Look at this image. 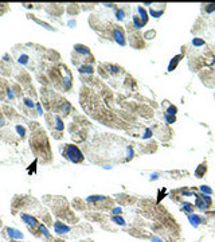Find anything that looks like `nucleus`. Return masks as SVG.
<instances>
[{"label":"nucleus","mask_w":215,"mask_h":242,"mask_svg":"<svg viewBox=\"0 0 215 242\" xmlns=\"http://www.w3.org/2000/svg\"><path fill=\"white\" fill-rule=\"evenodd\" d=\"M63 158H66L71 163H81L84 162V155L79 151V148L74 144H66L63 151H62Z\"/></svg>","instance_id":"f257e3e1"},{"label":"nucleus","mask_w":215,"mask_h":242,"mask_svg":"<svg viewBox=\"0 0 215 242\" xmlns=\"http://www.w3.org/2000/svg\"><path fill=\"white\" fill-rule=\"evenodd\" d=\"M113 38L120 46H125L127 44V39H125V35H124V31L120 27H116L113 30Z\"/></svg>","instance_id":"f03ea898"},{"label":"nucleus","mask_w":215,"mask_h":242,"mask_svg":"<svg viewBox=\"0 0 215 242\" xmlns=\"http://www.w3.org/2000/svg\"><path fill=\"white\" fill-rule=\"evenodd\" d=\"M164 9H165V4H153L149 9V13L153 18H160L161 13L164 12Z\"/></svg>","instance_id":"7ed1b4c3"},{"label":"nucleus","mask_w":215,"mask_h":242,"mask_svg":"<svg viewBox=\"0 0 215 242\" xmlns=\"http://www.w3.org/2000/svg\"><path fill=\"white\" fill-rule=\"evenodd\" d=\"M20 217H22L23 222H24L26 225H28L30 227H38V226H39V222L36 221L35 217L30 215V214H22Z\"/></svg>","instance_id":"20e7f679"},{"label":"nucleus","mask_w":215,"mask_h":242,"mask_svg":"<svg viewBox=\"0 0 215 242\" xmlns=\"http://www.w3.org/2000/svg\"><path fill=\"white\" fill-rule=\"evenodd\" d=\"M54 231L57 234H66L70 231V227L67 225H65L63 222H61V221H57L54 223Z\"/></svg>","instance_id":"39448f33"},{"label":"nucleus","mask_w":215,"mask_h":242,"mask_svg":"<svg viewBox=\"0 0 215 242\" xmlns=\"http://www.w3.org/2000/svg\"><path fill=\"white\" fill-rule=\"evenodd\" d=\"M7 234L11 239H23V233L20 230L15 229V227H7Z\"/></svg>","instance_id":"423d86ee"},{"label":"nucleus","mask_w":215,"mask_h":242,"mask_svg":"<svg viewBox=\"0 0 215 242\" xmlns=\"http://www.w3.org/2000/svg\"><path fill=\"white\" fill-rule=\"evenodd\" d=\"M188 221H190V225H191V226H194V227H195V229H196V227H199V225L200 223H203V218L202 217H199L198 215V214H188Z\"/></svg>","instance_id":"0eeeda50"},{"label":"nucleus","mask_w":215,"mask_h":242,"mask_svg":"<svg viewBox=\"0 0 215 242\" xmlns=\"http://www.w3.org/2000/svg\"><path fill=\"white\" fill-rule=\"evenodd\" d=\"M182 58H183V54H179V55H176V57H173L171 59V62H169V65H168V71H173L177 67V65H179V62L182 61Z\"/></svg>","instance_id":"6e6552de"},{"label":"nucleus","mask_w":215,"mask_h":242,"mask_svg":"<svg viewBox=\"0 0 215 242\" xmlns=\"http://www.w3.org/2000/svg\"><path fill=\"white\" fill-rule=\"evenodd\" d=\"M206 172H207V164L202 163V164H199L196 167V170H195V176L200 179V178H203V176L206 175Z\"/></svg>","instance_id":"1a4fd4ad"},{"label":"nucleus","mask_w":215,"mask_h":242,"mask_svg":"<svg viewBox=\"0 0 215 242\" xmlns=\"http://www.w3.org/2000/svg\"><path fill=\"white\" fill-rule=\"evenodd\" d=\"M137 12H139L137 16L141 19V22L144 23V24H147L148 23V13H147V11L143 7H137Z\"/></svg>","instance_id":"9d476101"},{"label":"nucleus","mask_w":215,"mask_h":242,"mask_svg":"<svg viewBox=\"0 0 215 242\" xmlns=\"http://www.w3.org/2000/svg\"><path fill=\"white\" fill-rule=\"evenodd\" d=\"M79 73H82V74H93L94 69L90 65H82V66H79Z\"/></svg>","instance_id":"9b49d317"},{"label":"nucleus","mask_w":215,"mask_h":242,"mask_svg":"<svg viewBox=\"0 0 215 242\" xmlns=\"http://www.w3.org/2000/svg\"><path fill=\"white\" fill-rule=\"evenodd\" d=\"M112 222L116 225H120V226H125V225H127L125 219H124L121 215H113L112 217Z\"/></svg>","instance_id":"f8f14e48"},{"label":"nucleus","mask_w":215,"mask_h":242,"mask_svg":"<svg viewBox=\"0 0 215 242\" xmlns=\"http://www.w3.org/2000/svg\"><path fill=\"white\" fill-rule=\"evenodd\" d=\"M133 26H135V28H136V30H140V28H143L145 24L141 22V19L139 18L137 15H133Z\"/></svg>","instance_id":"ddd939ff"},{"label":"nucleus","mask_w":215,"mask_h":242,"mask_svg":"<svg viewBox=\"0 0 215 242\" xmlns=\"http://www.w3.org/2000/svg\"><path fill=\"white\" fill-rule=\"evenodd\" d=\"M182 210H183L184 213H187V215H188V214H192L194 213V206L188 202H184L183 203V206H182Z\"/></svg>","instance_id":"4468645a"},{"label":"nucleus","mask_w":215,"mask_h":242,"mask_svg":"<svg viewBox=\"0 0 215 242\" xmlns=\"http://www.w3.org/2000/svg\"><path fill=\"white\" fill-rule=\"evenodd\" d=\"M165 113H167V115H171V116H176V113H177V108H176L175 105L168 104V109L165 110Z\"/></svg>","instance_id":"2eb2a0df"},{"label":"nucleus","mask_w":215,"mask_h":242,"mask_svg":"<svg viewBox=\"0 0 215 242\" xmlns=\"http://www.w3.org/2000/svg\"><path fill=\"white\" fill-rule=\"evenodd\" d=\"M192 44L194 46H195V47H202V46H204V44H206V42H204V40L203 39H200V38H194L192 39Z\"/></svg>","instance_id":"dca6fc26"},{"label":"nucleus","mask_w":215,"mask_h":242,"mask_svg":"<svg viewBox=\"0 0 215 242\" xmlns=\"http://www.w3.org/2000/svg\"><path fill=\"white\" fill-rule=\"evenodd\" d=\"M199 190H200V192L204 194V195H211L212 194V190H211V187H208V186H200L199 187Z\"/></svg>","instance_id":"f3484780"},{"label":"nucleus","mask_w":215,"mask_h":242,"mask_svg":"<svg viewBox=\"0 0 215 242\" xmlns=\"http://www.w3.org/2000/svg\"><path fill=\"white\" fill-rule=\"evenodd\" d=\"M204 5V11L207 13H211L215 11V3H208V4H203Z\"/></svg>","instance_id":"a211bd4d"},{"label":"nucleus","mask_w":215,"mask_h":242,"mask_svg":"<svg viewBox=\"0 0 215 242\" xmlns=\"http://www.w3.org/2000/svg\"><path fill=\"white\" fill-rule=\"evenodd\" d=\"M164 120H165V123L167 124H173L176 121V116H171V115L164 113Z\"/></svg>","instance_id":"6ab92c4d"},{"label":"nucleus","mask_w":215,"mask_h":242,"mask_svg":"<svg viewBox=\"0 0 215 242\" xmlns=\"http://www.w3.org/2000/svg\"><path fill=\"white\" fill-rule=\"evenodd\" d=\"M116 18H117V20H123L125 18V11L123 8L116 9Z\"/></svg>","instance_id":"aec40b11"},{"label":"nucleus","mask_w":215,"mask_h":242,"mask_svg":"<svg viewBox=\"0 0 215 242\" xmlns=\"http://www.w3.org/2000/svg\"><path fill=\"white\" fill-rule=\"evenodd\" d=\"M28 55H26V54H22L20 57H19V59H18V62L20 63V65H27L28 63Z\"/></svg>","instance_id":"412c9836"},{"label":"nucleus","mask_w":215,"mask_h":242,"mask_svg":"<svg viewBox=\"0 0 215 242\" xmlns=\"http://www.w3.org/2000/svg\"><path fill=\"white\" fill-rule=\"evenodd\" d=\"M15 129H16V132H18L19 136L24 137V135H26V128L22 127V125H16V127H15Z\"/></svg>","instance_id":"4be33fe9"},{"label":"nucleus","mask_w":215,"mask_h":242,"mask_svg":"<svg viewBox=\"0 0 215 242\" xmlns=\"http://www.w3.org/2000/svg\"><path fill=\"white\" fill-rule=\"evenodd\" d=\"M39 229H40V231H42V234H43L46 238H50L51 235H50V233H48V230H47V227L46 226H43V225H39Z\"/></svg>","instance_id":"5701e85b"},{"label":"nucleus","mask_w":215,"mask_h":242,"mask_svg":"<svg viewBox=\"0 0 215 242\" xmlns=\"http://www.w3.org/2000/svg\"><path fill=\"white\" fill-rule=\"evenodd\" d=\"M23 102H24V105L27 106V108H30V109H32L34 106H35V104L32 102V100H30V98H24L23 100Z\"/></svg>","instance_id":"b1692460"},{"label":"nucleus","mask_w":215,"mask_h":242,"mask_svg":"<svg viewBox=\"0 0 215 242\" xmlns=\"http://www.w3.org/2000/svg\"><path fill=\"white\" fill-rule=\"evenodd\" d=\"M152 135H153V132H152V129H149V128H147V129L144 131L143 139H149V137H152Z\"/></svg>","instance_id":"393cba45"},{"label":"nucleus","mask_w":215,"mask_h":242,"mask_svg":"<svg viewBox=\"0 0 215 242\" xmlns=\"http://www.w3.org/2000/svg\"><path fill=\"white\" fill-rule=\"evenodd\" d=\"M155 35H156V31H155V30L148 31V32L145 34V39H153Z\"/></svg>","instance_id":"a878e982"},{"label":"nucleus","mask_w":215,"mask_h":242,"mask_svg":"<svg viewBox=\"0 0 215 242\" xmlns=\"http://www.w3.org/2000/svg\"><path fill=\"white\" fill-rule=\"evenodd\" d=\"M112 213H113V215H121L123 210H121V207H114V208H112Z\"/></svg>","instance_id":"bb28decb"},{"label":"nucleus","mask_w":215,"mask_h":242,"mask_svg":"<svg viewBox=\"0 0 215 242\" xmlns=\"http://www.w3.org/2000/svg\"><path fill=\"white\" fill-rule=\"evenodd\" d=\"M151 241H152V242H163L160 237H152V239H151Z\"/></svg>","instance_id":"cd10ccee"},{"label":"nucleus","mask_w":215,"mask_h":242,"mask_svg":"<svg viewBox=\"0 0 215 242\" xmlns=\"http://www.w3.org/2000/svg\"><path fill=\"white\" fill-rule=\"evenodd\" d=\"M0 125H4V119L1 116V110H0Z\"/></svg>","instance_id":"c85d7f7f"}]
</instances>
